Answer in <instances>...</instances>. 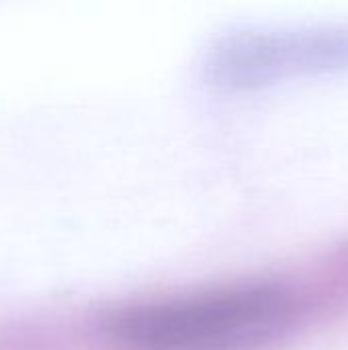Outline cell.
<instances>
[{
	"label": "cell",
	"mask_w": 348,
	"mask_h": 350,
	"mask_svg": "<svg viewBox=\"0 0 348 350\" xmlns=\"http://www.w3.org/2000/svg\"><path fill=\"white\" fill-rule=\"evenodd\" d=\"M295 295L277 283H236L125 312L115 350H267L295 326Z\"/></svg>",
	"instance_id": "obj_1"
},
{
	"label": "cell",
	"mask_w": 348,
	"mask_h": 350,
	"mask_svg": "<svg viewBox=\"0 0 348 350\" xmlns=\"http://www.w3.org/2000/svg\"><path fill=\"white\" fill-rule=\"evenodd\" d=\"M348 68V25H316L283 31H250L219 51L217 70L234 84H263L285 76Z\"/></svg>",
	"instance_id": "obj_2"
}]
</instances>
